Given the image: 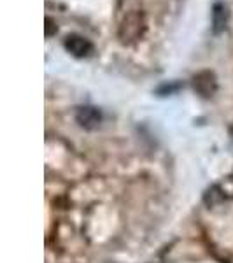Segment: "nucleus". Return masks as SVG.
<instances>
[{
  "mask_svg": "<svg viewBox=\"0 0 233 263\" xmlns=\"http://www.w3.org/2000/svg\"><path fill=\"white\" fill-rule=\"evenodd\" d=\"M75 121L84 130H95L102 123V112L93 105H83L75 111Z\"/></svg>",
  "mask_w": 233,
  "mask_h": 263,
  "instance_id": "obj_4",
  "label": "nucleus"
},
{
  "mask_svg": "<svg viewBox=\"0 0 233 263\" xmlns=\"http://www.w3.org/2000/svg\"><path fill=\"white\" fill-rule=\"evenodd\" d=\"M63 46H65V49L69 51L70 54H74V57H77V58L90 57L93 53V44L90 42V39L79 35V33H70V35H67L65 41H63Z\"/></svg>",
  "mask_w": 233,
  "mask_h": 263,
  "instance_id": "obj_3",
  "label": "nucleus"
},
{
  "mask_svg": "<svg viewBox=\"0 0 233 263\" xmlns=\"http://www.w3.org/2000/svg\"><path fill=\"white\" fill-rule=\"evenodd\" d=\"M228 21H230V11L228 6L223 2H216L212 6V32L216 35L223 33L228 27Z\"/></svg>",
  "mask_w": 233,
  "mask_h": 263,
  "instance_id": "obj_5",
  "label": "nucleus"
},
{
  "mask_svg": "<svg viewBox=\"0 0 233 263\" xmlns=\"http://www.w3.org/2000/svg\"><path fill=\"white\" fill-rule=\"evenodd\" d=\"M144 28V16L141 12H132L125 18V21L121 23V28H120V37L123 42H130V41H135L142 35Z\"/></svg>",
  "mask_w": 233,
  "mask_h": 263,
  "instance_id": "obj_1",
  "label": "nucleus"
},
{
  "mask_svg": "<svg viewBox=\"0 0 233 263\" xmlns=\"http://www.w3.org/2000/svg\"><path fill=\"white\" fill-rule=\"evenodd\" d=\"M193 90L203 99H210L218 91V78L212 70H202L195 74L193 78Z\"/></svg>",
  "mask_w": 233,
  "mask_h": 263,
  "instance_id": "obj_2",
  "label": "nucleus"
},
{
  "mask_svg": "<svg viewBox=\"0 0 233 263\" xmlns=\"http://www.w3.org/2000/svg\"><path fill=\"white\" fill-rule=\"evenodd\" d=\"M228 132H230V137L233 139V125H230V128H228Z\"/></svg>",
  "mask_w": 233,
  "mask_h": 263,
  "instance_id": "obj_6",
  "label": "nucleus"
}]
</instances>
